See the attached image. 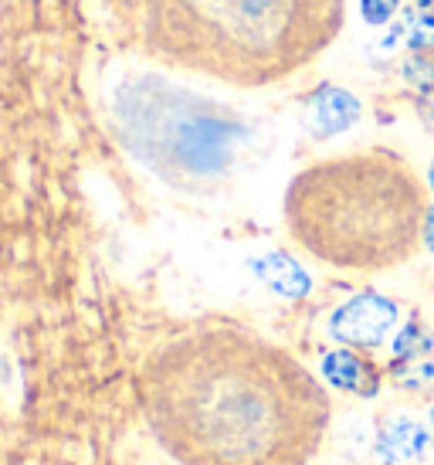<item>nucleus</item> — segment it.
Returning a JSON list of instances; mask_svg holds the SVG:
<instances>
[{
    "label": "nucleus",
    "mask_w": 434,
    "mask_h": 465,
    "mask_svg": "<svg viewBox=\"0 0 434 465\" xmlns=\"http://www.w3.org/2000/svg\"><path fill=\"white\" fill-rule=\"evenodd\" d=\"M360 119V99L340 85H322L309 103V130L316 140H330L346 133Z\"/></svg>",
    "instance_id": "7"
},
{
    "label": "nucleus",
    "mask_w": 434,
    "mask_h": 465,
    "mask_svg": "<svg viewBox=\"0 0 434 465\" xmlns=\"http://www.w3.org/2000/svg\"><path fill=\"white\" fill-rule=\"evenodd\" d=\"M418 4H421V7H428V4H434V0H418Z\"/></svg>",
    "instance_id": "18"
},
{
    "label": "nucleus",
    "mask_w": 434,
    "mask_h": 465,
    "mask_svg": "<svg viewBox=\"0 0 434 465\" xmlns=\"http://www.w3.org/2000/svg\"><path fill=\"white\" fill-rule=\"evenodd\" d=\"M394 381L404 391H434V361L418 357V361H397Z\"/></svg>",
    "instance_id": "10"
},
{
    "label": "nucleus",
    "mask_w": 434,
    "mask_h": 465,
    "mask_svg": "<svg viewBox=\"0 0 434 465\" xmlns=\"http://www.w3.org/2000/svg\"><path fill=\"white\" fill-rule=\"evenodd\" d=\"M428 183H431V191H434V163L428 167Z\"/></svg>",
    "instance_id": "17"
},
{
    "label": "nucleus",
    "mask_w": 434,
    "mask_h": 465,
    "mask_svg": "<svg viewBox=\"0 0 434 465\" xmlns=\"http://www.w3.org/2000/svg\"><path fill=\"white\" fill-rule=\"evenodd\" d=\"M408 45L414 52H428L434 48V14L431 11H421V14H410L408 21Z\"/></svg>",
    "instance_id": "12"
},
{
    "label": "nucleus",
    "mask_w": 434,
    "mask_h": 465,
    "mask_svg": "<svg viewBox=\"0 0 434 465\" xmlns=\"http://www.w3.org/2000/svg\"><path fill=\"white\" fill-rule=\"evenodd\" d=\"M140 404L177 465H309L332 411L289 350L238 326L170 336L143 367Z\"/></svg>",
    "instance_id": "1"
},
{
    "label": "nucleus",
    "mask_w": 434,
    "mask_h": 465,
    "mask_svg": "<svg viewBox=\"0 0 434 465\" xmlns=\"http://www.w3.org/2000/svg\"><path fill=\"white\" fill-rule=\"evenodd\" d=\"M428 207L404 156L360 150L299 170L281 214L292 242L312 259L346 272H380L418 252Z\"/></svg>",
    "instance_id": "3"
},
{
    "label": "nucleus",
    "mask_w": 434,
    "mask_h": 465,
    "mask_svg": "<svg viewBox=\"0 0 434 465\" xmlns=\"http://www.w3.org/2000/svg\"><path fill=\"white\" fill-rule=\"evenodd\" d=\"M428 428L418 421V418H410V414H394V418H387L380 428V435H377V459L383 465H408V462H418L424 452H428Z\"/></svg>",
    "instance_id": "6"
},
{
    "label": "nucleus",
    "mask_w": 434,
    "mask_h": 465,
    "mask_svg": "<svg viewBox=\"0 0 434 465\" xmlns=\"http://www.w3.org/2000/svg\"><path fill=\"white\" fill-rule=\"evenodd\" d=\"M431 425H434V408H431Z\"/></svg>",
    "instance_id": "19"
},
{
    "label": "nucleus",
    "mask_w": 434,
    "mask_h": 465,
    "mask_svg": "<svg viewBox=\"0 0 434 465\" xmlns=\"http://www.w3.org/2000/svg\"><path fill=\"white\" fill-rule=\"evenodd\" d=\"M404 82L414 85L418 92H431L434 89V62L424 58V54H414L404 62Z\"/></svg>",
    "instance_id": "13"
},
{
    "label": "nucleus",
    "mask_w": 434,
    "mask_h": 465,
    "mask_svg": "<svg viewBox=\"0 0 434 465\" xmlns=\"http://www.w3.org/2000/svg\"><path fill=\"white\" fill-rule=\"evenodd\" d=\"M255 272L279 296L302 299L312 289V279L306 275V269L295 259H289V255H265L261 262H255Z\"/></svg>",
    "instance_id": "9"
},
{
    "label": "nucleus",
    "mask_w": 434,
    "mask_h": 465,
    "mask_svg": "<svg viewBox=\"0 0 434 465\" xmlns=\"http://www.w3.org/2000/svg\"><path fill=\"white\" fill-rule=\"evenodd\" d=\"M418 109H421V116L428 123H434V89L431 92H421V99H418Z\"/></svg>",
    "instance_id": "15"
},
{
    "label": "nucleus",
    "mask_w": 434,
    "mask_h": 465,
    "mask_svg": "<svg viewBox=\"0 0 434 465\" xmlns=\"http://www.w3.org/2000/svg\"><path fill=\"white\" fill-rule=\"evenodd\" d=\"M322 377L330 381L332 388L346 391V394H360V398H373L377 388H380L377 367L350 347L330 350V353L322 357Z\"/></svg>",
    "instance_id": "8"
},
{
    "label": "nucleus",
    "mask_w": 434,
    "mask_h": 465,
    "mask_svg": "<svg viewBox=\"0 0 434 465\" xmlns=\"http://www.w3.org/2000/svg\"><path fill=\"white\" fill-rule=\"evenodd\" d=\"M360 4H363V17H367L370 25H387V21L394 17L400 0H360Z\"/></svg>",
    "instance_id": "14"
},
{
    "label": "nucleus",
    "mask_w": 434,
    "mask_h": 465,
    "mask_svg": "<svg viewBox=\"0 0 434 465\" xmlns=\"http://www.w3.org/2000/svg\"><path fill=\"white\" fill-rule=\"evenodd\" d=\"M346 0H143V52L234 89L312 65L343 31Z\"/></svg>",
    "instance_id": "2"
},
{
    "label": "nucleus",
    "mask_w": 434,
    "mask_h": 465,
    "mask_svg": "<svg viewBox=\"0 0 434 465\" xmlns=\"http://www.w3.org/2000/svg\"><path fill=\"white\" fill-rule=\"evenodd\" d=\"M424 245L428 252H434V204L428 207V221H424Z\"/></svg>",
    "instance_id": "16"
},
{
    "label": "nucleus",
    "mask_w": 434,
    "mask_h": 465,
    "mask_svg": "<svg viewBox=\"0 0 434 465\" xmlns=\"http://www.w3.org/2000/svg\"><path fill=\"white\" fill-rule=\"evenodd\" d=\"M397 320H400V310L394 299L380 296V292H360V296L346 299L330 316V336L350 350L380 347L383 340L394 333Z\"/></svg>",
    "instance_id": "5"
},
{
    "label": "nucleus",
    "mask_w": 434,
    "mask_h": 465,
    "mask_svg": "<svg viewBox=\"0 0 434 465\" xmlns=\"http://www.w3.org/2000/svg\"><path fill=\"white\" fill-rule=\"evenodd\" d=\"M431 347V336H424V330L418 323L404 326L394 340V357L397 361H418L421 357V350Z\"/></svg>",
    "instance_id": "11"
},
{
    "label": "nucleus",
    "mask_w": 434,
    "mask_h": 465,
    "mask_svg": "<svg viewBox=\"0 0 434 465\" xmlns=\"http://www.w3.org/2000/svg\"><path fill=\"white\" fill-rule=\"evenodd\" d=\"M115 140L140 167L180 194H214L231 177L244 130L242 116L217 99L163 75H129L109 103Z\"/></svg>",
    "instance_id": "4"
}]
</instances>
